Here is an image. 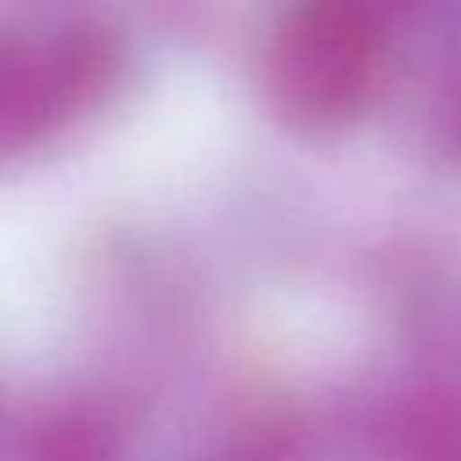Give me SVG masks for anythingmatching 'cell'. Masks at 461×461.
<instances>
[{
    "label": "cell",
    "mask_w": 461,
    "mask_h": 461,
    "mask_svg": "<svg viewBox=\"0 0 461 461\" xmlns=\"http://www.w3.org/2000/svg\"><path fill=\"white\" fill-rule=\"evenodd\" d=\"M400 0H313L281 32L270 90L303 126L346 119L371 90L385 14Z\"/></svg>",
    "instance_id": "obj_1"
},
{
    "label": "cell",
    "mask_w": 461,
    "mask_h": 461,
    "mask_svg": "<svg viewBox=\"0 0 461 461\" xmlns=\"http://www.w3.org/2000/svg\"><path fill=\"white\" fill-rule=\"evenodd\" d=\"M68 104L54 54H36L0 40V151L43 133Z\"/></svg>",
    "instance_id": "obj_2"
}]
</instances>
